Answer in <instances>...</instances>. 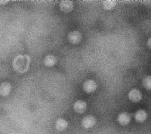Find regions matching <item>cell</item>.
I'll use <instances>...</instances> for the list:
<instances>
[{
	"mask_svg": "<svg viewBox=\"0 0 151 134\" xmlns=\"http://www.w3.org/2000/svg\"><path fill=\"white\" fill-rule=\"evenodd\" d=\"M96 118L91 115H88L83 118L81 120L82 126L86 129H89L92 128L96 123Z\"/></svg>",
	"mask_w": 151,
	"mask_h": 134,
	"instance_id": "cell-3",
	"label": "cell"
},
{
	"mask_svg": "<svg viewBox=\"0 0 151 134\" xmlns=\"http://www.w3.org/2000/svg\"><path fill=\"white\" fill-rule=\"evenodd\" d=\"M74 110L78 113H84L87 109L86 102L82 100H78L75 102L73 105Z\"/></svg>",
	"mask_w": 151,
	"mask_h": 134,
	"instance_id": "cell-7",
	"label": "cell"
},
{
	"mask_svg": "<svg viewBox=\"0 0 151 134\" xmlns=\"http://www.w3.org/2000/svg\"><path fill=\"white\" fill-rule=\"evenodd\" d=\"M57 62V58L53 55H47L44 59V63L47 66H52Z\"/></svg>",
	"mask_w": 151,
	"mask_h": 134,
	"instance_id": "cell-12",
	"label": "cell"
},
{
	"mask_svg": "<svg viewBox=\"0 0 151 134\" xmlns=\"http://www.w3.org/2000/svg\"><path fill=\"white\" fill-rule=\"evenodd\" d=\"M11 85L10 83L7 82H4L0 85V95L2 96H8L11 90Z\"/></svg>",
	"mask_w": 151,
	"mask_h": 134,
	"instance_id": "cell-9",
	"label": "cell"
},
{
	"mask_svg": "<svg viewBox=\"0 0 151 134\" xmlns=\"http://www.w3.org/2000/svg\"><path fill=\"white\" fill-rule=\"evenodd\" d=\"M68 126L67 120L63 118H58L55 122V128L58 131H63L65 130Z\"/></svg>",
	"mask_w": 151,
	"mask_h": 134,
	"instance_id": "cell-11",
	"label": "cell"
},
{
	"mask_svg": "<svg viewBox=\"0 0 151 134\" xmlns=\"http://www.w3.org/2000/svg\"><path fill=\"white\" fill-rule=\"evenodd\" d=\"M128 98L133 102H138L142 98L141 92L137 89H132L128 93Z\"/></svg>",
	"mask_w": 151,
	"mask_h": 134,
	"instance_id": "cell-6",
	"label": "cell"
},
{
	"mask_svg": "<svg viewBox=\"0 0 151 134\" xmlns=\"http://www.w3.org/2000/svg\"><path fill=\"white\" fill-rule=\"evenodd\" d=\"M150 42H151V38H150L149 39L148 41H147V45H148V46H149V49H150V46H151V43H150Z\"/></svg>",
	"mask_w": 151,
	"mask_h": 134,
	"instance_id": "cell-15",
	"label": "cell"
},
{
	"mask_svg": "<svg viewBox=\"0 0 151 134\" xmlns=\"http://www.w3.org/2000/svg\"><path fill=\"white\" fill-rule=\"evenodd\" d=\"M8 2V1H6V0H3V1L0 0V4H5Z\"/></svg>",
	"mask_w": 151,
	"mask_h": 134,
	"instance_id": "cell-16",
	"label": "cell"
},
{
	"mask_svg": "<svg viewBox=\"0 0 151 134\" xmlns=\"http://www.w3.org/2000/svg\"><path fill=\"white\" fill-rule=\"evenodd\" d=\"M83 90L88 93H92L94 92L97 88V83L96 82L92 80L88 79L84 82L83 84Z\"/></svg>",
	"mask_w": 151,
	"mask_h": 134,
	"instance_id": "cell-2",
	"label": "cell"
},
{
	"mask_svg": "<svg viewBox=\"0 0 151 134\" xmlns=\"http://www.w3.org/2000/svg\"><path fill=\"white\" fill-rule=\"evenodd\" d=\"M147 116V112L143 109H139L137 110L134 115L135 119L138 122H143L146 119Z\"/></svg>",
	"mask_w": 151,
	"mask_h": 134,
	"instance_id": "cell-10",
	"label": "cell"
},
{
	"mask_svg": "<svg viewBox=\"0 0 151 134\" xmlns=\"http://www.w3.org/2000/svg\"><path fill=\"white\" fill-rule=\"evenodd\" d=\"M131 120L130 115L127 112H122L117 116V122L122 126L128 125Z\"/></svg>",
	"mask_w": 151,
	"mask_h": 134,
	"instance_id": "cell-8",
	"label": "cell"
},
{
	"mask_svg": "<svg viewBox=\"0 0 151 134\" xmlns=\"http://www.w3.org/2000/svg\"><path fill=\"white\" fill-rule=\"evenodd\" d=\"M116 5L115 0H105L103 1V6L105 9L110 10L113 9Z\"/></svg>",
	"mask_w": 151,
	"mask_h": 134,
	"instance_id": "cell-13",
	"label": "cell"
},
{
	"mask_svg": "<svg viewBox=\"0 0 151 134\" xmlns=\"http://www.w3.org/2000/svg\"><path fill=\"white\" fill-rule=\"evenodd\" d=\"M81 34L80 32L77 31H73L72 32H70L68 35V41L73 44L78 43L81 41Z\"/></svg>",
	"mask_w": 151,
	"mask_h": 134,
	"instance_id": "cell-4",
	"label": "cell"
},
{
	"mask_svg": "<svg viewBox=\"0 0 151 134\" xmlns=\"http://www.w3.org/2000/svg\"><path fill=\"white\" fill-rule=\"evenodd\" d=\"M31 59L27 55H18L12 62V67L15 71L23 73L27 72L29 68Z\"/></svg>",
	"mask_w": 151,
	"mask_h": 134,
	"instance_id": "cell-1",
	"label": "cell"
},
{
	"mask_svg": "<svg viewBox=\"0 0 151 134\" xmlns=\"http://www.w3.org/2000/svg\"><path fill=\"white\" fill-rule=\"evenodd\" d=\"M74 7L73 1L70 0H63L60 2V8L61 11L64 13H68L71 12Z\"/></svg>",
	"mask_w": 151,
	"mask_h": 134,
	"instance_id": "cell-5",
	"label": "cell"
},
{
	"mask_svg": "<svg viewBox=\"0 0 151 134\" xmlns=\"http://www.w3.org/2000/svg\"><path fill=\"white\" fill-rule=\"evenodd\" d=\"M143 86L147 90L151 89V77L150 76H147L145 77L142 81Z\"/></svg>",
	"mask_w": 151,
	"mask_h": 134,
	"instance_id": "cell-14",
	"label": "cell"
}]
</instances>
